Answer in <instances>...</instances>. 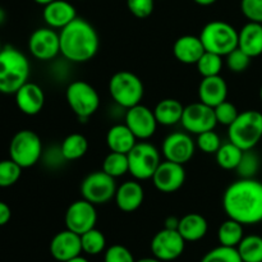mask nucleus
<instances>
[{
  "label": "nucleus",
  "mask_w": 262,
  "mask_h": 262,
  "mask_svg": "<svg viewBox=\"0 0 262 262\" xmlns=\"http://www.w3.org/2000/svg\"><path fill=\"white\" fill-rule=\"evenodd\" d=\"M214 112L217 124L227 125V127H229V125L234 122L235 118L238 117V114H239L237 106H235L233 102L228 101V100H225L222 104L215 106Z\"/></svg>",
  "instance_id": "obj_40"
},
{
  "label": "nucleus",
  "mask_w": 262,
  "mask_h": 262,
  "mask_svg": "<svg viewBox=\"0 0 262 262\" xmlns=\"http://www.w3.org/2000/svg\"><path fill=\"white\" fill-rule=\"evenodd\" d=\"M67 229L82 235L83 233L94 229L97 223V212L94 204L84 199L72 202L64 215Z\"/></svg>",
  "instance_id": "obj_11"
},
{
  "label": "nucleus",
  "mask_w": 262,
  "mask_h": 262,
  "mask_svg": "<svg viewBox=\"0 0 262 262\" xmlns=\"http://www.w3.org/2000/svg\"><path fill=\"white\" fill-rule=\"evenodd\" d=\"M238 48L251 58L262 54V23L248 22L238 31Z\"/></svg>",
  "instance_id": "obj_24"
},
{
  "label": "nucleus",
  "mask_w": 262,
  "mask_h": 262,
  "mask_svg": "<svg viewBox=\"0 0 262 262\" xmlns=\"http://www.w3.org/2000/svg\"><path fill=\"white\" fill-rule=\"evenodd\" d=\"M2 49H3V46H2V42H0V51H2Z\"/></svg>",
  "instance_id": "obj_52"
},
{
  "label": "nucleus",
  "mask_w": 262,
  "mask_h": 262,
  "mask_svg": "<svg viewBox=\"0 0 262 262\" xmlns=\"http://www.w3.org/2000/svg\"><path fill=\"white\" fill-rule=\"evenodd\" d=\"M228 137L243 151L253 150L262 140V113L257 110L239 113L228 127Z\"/></svg>",
  "instance_id": "obj_4"
},
{
  "label": "nucleus",
  "mask_w": 262,
  "mask_h": 262,
  "mask_svg": "<svg viewBox=\"0 0 262 262\" xmlns=\"http://www.w3.org/2000/svg\"><path fill=\"white\" fill-rule=\"evenodd\" d=\"M165 160L184 165L193 158L196 151V141L188 132H174L166 136L161 145Z\"/></svg>",
  "instance_id": "obj_15"
},
{
  "label": "nucleus",
  "mask_w": 262,
  "mask_h": 262,
  "mask_svg": "<svg viewBox=\"0 0 262 262\" xmlns=\"http://www.w3.org/2000/svg\"><path fill=\"white\" fill-rule=\"evenodd\" d=\"M50 255L58 262H66L77 257L82 252L81 235L67 229L56 233L50 242Z\"/></svg>",
  "instance_id": "obj_18"
},
{
  "label": "nucleus",
  "mask_w": 262,
  "mask_h": 262,
  "mask_svg": "<svg viewBox=\"0 0 262 262\" xmlns=\"http://www.w3.org/2000/svg\"><path fill=\"white\" fill-rule=\"evenodd\" d=\"M31 55L41 61H49L60 54V37L51 27H41L33 31L28 38Z\"/></svg>",
  "instance_id": "obj_13"
},
{
  "label": "nucleus",
  "mask_w": 262,
  "mask_h": 262,
  "mask_svg": "<svg viewBox=\"0 0 262 262\" xmlns=\"http://www.w3.org/2000/svg\"><path fill=\"white\" fill-rule=\"evenodd\" d=\"M228 97V84L223 77H205L200 82L199 100L207 106L215 107Z\"/></svg>",
  "instance_id": "obj_22"
},
{
  "label": "nucleus",
  "mask_w": 262,
  "mask_h": 262,
  "mask_svg": "<svg viewBox=\"0 0 262 262\" xmlns=\"http://www.w3.org/2000/svg\"><path fill=\"white\" fill-rule=\"evenodd\" d=\"M196 146L204 154L215 155L222 146V140H220L219 135L214 129H211L197 135Z\"/></svg>",
  "instance_id": "obj_38"
},
{
  "label": "nucleus",
  "mask_w": 262,
  "mask_h": 262,
  "mask_svg": "<svg viewBox=\"0 0 262 262\" xmlns=\"http://www.w3.org/2000/svg\"><path fill=\"white\" fill-rule=\"evenodd\" d=\"M129 163V173L136 181H147L160 165L161 159L158 148L151 143L142 141L127 154Z\"/></svg>",
  "instance_id": "obj_9"
},
{
  "label": "nucleus",
  "mask_w": 262,
  "mask_h": 262,
  "mask_svg": "<svg viewBox=\"0 0 262 262\" xmlns=\"http://www.w3.org/2000/svg\"><path fill=\"white\" fill-rule=\"evenodd\" d=\"M193 2L196 3V4L201 5V7H209V5L215 4L217 0H193Z\"/></svg>",
  "instance_id": "obj_46"
},
{
  "label": "nucleus",
  "mask_w": 262,
  "mask_h": 262,
  "mask_svg": "<svg viewBox=\"0 0 262 262\" xmlns=\"http://www.w3.org/2000/svg\"><path fill=\"white\" fill-rule=\"evenodd\" d=\"M22 169L10 158L7 160H0V187L8 188L14 186L22 176Z\"/></svg>",
  "instance_id": "obj_36"
},
{
  "label": "nucleus",
  "mask_w": 262,
  "mask_h": 262,
  "mask_svg": "<svg viewBox=\"0 0 262 262\" xmlns=\"http://www.w3.org/2000/svg\"><path fill=\"white\" fill-rule=\"evenodd\" d=\"M151 179L159 192L174 193L179 191L186 182L184 165L168 160L161 161Z\"/></svg>",
  "instance_id": "obj_17"
},
{
  "label": "nucleus",
  "mask_w": 262,
  "mask_h": 262,
  "mask_svg": "<svg viewBox=\"0 0 262 262\" xmlns=\"http://www.w3.org/2000/svg\"><path fill=\"white\" fill-rule=\"evenodd\" d=\"M66 100L72 112L82 122L91 118L100 107L99 92L86 81L71 82L67 87Z\"/></svg>",
  "instance_id": "obj_7"
},
{
  "label": "nucleus",
  "mask_w": 262,
  "mask_h": 262,
  "mask_svg": "<svg viewBox=\"0 0 262 262\" xmlns=\"http://www.w3.org/2000/svg\"><path fill=\"white\" fill-rule=\"evenodd\" d=\"M114 200L120 211L135 212L143 204L145 189L138 181H127L118 187Z\"/></svg>",
  "instance_id": "obj_21"
},
{
  "label": "nucleus",
  "mask_w": 262,
  "mask_h": 262,
  "mask_svg": "<svg viewBox=\"0 0 262 262\" xmlns=\"http://www.w3.org/2000/svg\"><path fill=\"white\" fill-rule=\"evenodd\" d=\"M261 161L257 154L253 150L243 151L242 159L239 161V165L237 166V173L239 178H255L256 174L260 170Z\"/></svg>",
  "instance_id": "obj_35"
},
{
  "label": "nucleus",
  "mask_w": 262,
  "mask_h": 262,
  "mask_svg": "<svg viewBox=\"0 0 262 262\" xmlns=\"http://www.w3.org/2000/svg\"><path fill=\"white\" fill-rule=\"evenodd\" d=\"M42 18L48 27L61 30L77 18L76 8L67 0H54L43 7Z\"/></svg>",
  "instance_id": "obj_20"
},
{
  "label": "nucleus",
  "mask_w": 262,
  "mask_h": 262,
  "mask_svg": "<svg viewBox=\"0 0 262 262\" xmlns=\"http://www.w3.org/2000/svg\"><path fill=\"white\" fill-rule=\"evenodd\" d=\"M59 147L67 161H76L83 158L89 151V140L81 133H71Z\"/></svg>",
  "instance_id": "obj_28"
},
{
  "label": "nucleus",
  "mask_w": 262,
  "mask_h": 262,
  "mask_svg": "<svg viewBox=\"0 0 262 262\" xmlns=\"http://www.w3.org/2000/svg\"><path fill=\"white\" fill-rule=\"evenodd\" d=\"M184 106L177 99H164L156 104L154 107V114L160 125L170 127L181 123L183 117Z\"/></svg>",
  "instance_id": "obj_27"
},
{
  "label": "nucleus",
  "mask_w": 262,
  "mask_h": 262,
  "mask_svg": "<svg viewBox=\"0 0 262 262\" xmlns=\"http://www.w3.org/2000/svg\"><path fill=\"white\" fill-rule=\"evenodd\" d=\"M10 217H12V210H10L9 205L0 201V227L8 224Z\"/></svg>",
  "instance_id": "obj_44"
},
{
  "label": "nucleus",
  "mask_w": 262,
  "mask_h": 262,
  "mask_svg": "<svg viewBox=\"0 0 262 262\" xmlns=\"http://www.w3.org/2000/svg\"><path fill=\"white\" fill-rule=\"evenodd\" d=\"M81 245L82 252L96 256L104 252L105 248H106V238L101 230L94 228V229L89 230L81 235Z\"/></svg>",
  "instance_id": "obj_33"
},
{
  "label": "nucleus",
  "mask_w": 262,
  "mask_h": 262,
  "mask_svg": "<svg viewBox=\"0 0 262 262\" xmlns=\"http://www.w3.org/2000/svg\"><path fill=\"white\" fill-rule=\"evenodd\" d=\"M260 99H261V101H262V86H261V89H260Z\"/></svg>",
  "instance_id": "obj_51"
},
{
  "label": "nucleus",
  "mask_w": 262,
  "mask_h": 262,
  "mask_svg": "<svg viewBox=\"0 0 262 262\" xmlns=\"http://www.w3.org/2000/svg\"><path fill=\"white\" fill-rule=\"evenodd\" d=\"M241 10L248 22L262 23V0H241Z\"/></svg>",
  "instance_id": "obj_43"
},
{
  "label": "nucleus",
  "mask_w": 262,
  "mask_h": 262,
  "mask_svg": "<svg viewBox=\"0 0 262 262\" xmlns=\"http://www.w3.org/2000/svg\"><path fill=\"white\" fill-rule=\"evenodd\" d=\"M66 262H90V261L87 260V258L82 257V256L79 255V256H77V257L72 258V260H68V261H66Z\"/></svg>",
  "instance_id": "obj_49"
},
{
  "label": "nucleus",
  "mask_w": 262,
  "mask_h": 262,
  "mask_svg": "<svg viewBox=\"0 0 262 262\" xmlns=\"http://www.w3.org/2000/svg\"><path fill=\"white\" fill-rule=\"evenodd\" d=\"M242 155V148L228 141V142L222 143L217 152L215 154V158H216L217 165L222 169H224V170H235L237 166L239 165Z\"/></svg>",
  "instance_id": "obj_30"
},
{
  "label": "nucleus",
  "mask_w": 262,
  "mask_h": 262,
  "mask_svg": "<svg viewBox=\"0 0 262 262\" xmlns=\"http://www.w3.org/2000/svg\"><path fill=\"white\" fill-rule=\"evenodd\" d=\"M42 142L37 133L22 129L13 136L9 143V158L20 168H31L42 158Z\"/></svg>",
  "instance_id": "obj_8"
},
{
  "label": "nucleus",
  "mask_w": 262,
  "mask_h": 262,
  "mask_svg": "<svg viewBox=\"0 0 262 262\" xmlns=\"http://www.w3.org/2000/svg\"><path fill=\"white\" fill-rule=\"evenodd\" d=\"M204 43L200 36L183 35L176 40L173 54L178 61L183 64H196L205 53Z\"/></svg>",
  "instance_id": "obj_23"
},
{
  "label": "nucleus",
  "mask_w": 262,
  "mask_h": 262,
  "mask_svg": "<svg viewBox=\"0 0 262 262\" xmlns=\"http://www.w3.org/2000/svg\"><path fill=\"white\" fill-rule=\"evenodd\" d=\"M30 77L27 56L14 46H4L0 51V92L14 95Z\"/></svg>",
  "instance_id": "obj_3"
},
{
  "label": "nucleus",
  "mask_w": 262,
  "mask_h": 262,
  "mask_svg": "<svg viewBox=\"0 0 262 262\" xmlns=\"http://www.w3.org/2000/svg\"><path fill=\"white\" fill-rule=\"evenodd\" d=\"M60 54L72 63H86L95 58L100 48L99 33L94 26L83 18L72 20L61 28Z\"/></svg>",
  "instance_id": "obj_2"
},
{
  "label": "nucleus",
  "mask_w": 262,
  "mask_h": 262,
  "mask_svg": "<svg viewBox=\"0 0 262 262\" xmlns=\"http://www.w3.org/2000/svg\"><path fill=\"white\" fill-rule=\"evenodd\" d=\"M243 227L245 225H242L241 223L228 217L225 222L220 224L219 229H217V241L220 245L225 246V247L237 248L241 241L245 237Z\"/></svg>",
  "instance_id": "obj_29"
},
{
  "label": "nucleus",
  "mask_w": 262,
  "mask_h": 262,
  "mask_svg": "<svg viewBox=\"0 0 262 262\" xmlns=\"http://www.w3.org/2000/svg\"><path fill=\"white\" fill-rule=\"evenodd\" d=\"M33 2H35L36 4H38V5H42V7H45V5H48L49 3L54 2V0H33Z\"/></svg>",
  "instance_id": "obj_50"
},
{
  "label": "nucleus",
  "mask_w": 262,
  "mask_h": 262,
  "mask_svg": "<svg viewBox=\"0 0 262 262\" xmlns=\"http://www.w3.org/2000/svg\"><path fill=\"white\" fill-rule=\"evenodd\" d=\"M237 250L243 262H262V237L257 234L245 235Z\"/></svg>",
  "instance_id": "obj_31"
},
{
  "label": "nucleus",
  "mask_w": 262,
  "mask_h": 262,
  "mask_svg": "<svg viewBox=\"0 0 262 262\" xmlns=\"http://www.w3.org/2000/svg\"><path fill=\"white\" fill-rule=\"evenodd\" d=\"M18 109L26 115H36L45 105V94L37 83L26 82L14 94Z\"/></svg>",
  "instance_id": "obj_19"
},
{
  "label": "nucleus",
  "mask_w": 262,
  "mask_h": 262,
  "mask_svg": "<svg viewBox=\"0 0 262 262\" xmlns=\"http://www.w3.org/2000/svg\"><path fill=\"white\" fill-rule=\"evenodd\" d=\"M155 0H127V8L136 18L145 19L154 12Z\"/></svg>",
  "instance_id": "obj_42"
},
{
  "label": "nucleus",
  "mask_w": 262,
  "mask_h": 262,
  "mask_svg": "<svg viewBox=\"0 0 262 262\" xmlns=\"http://www.w3.org/2000/svg\"><path fill=\"white\" fill-rule=\"evenodd\" d=\"M200 38L205 50L223 58L238 48V31L224 20H211L205 25Z\"/></svg>",
  "instance_id": "obj_6"
},
{
  "label": "nucleus",
  "mask_w": 262,
  "mask_h": 262,
  "mask_svg": "<svg viewBox=\"0 0 262 262\" xmlns=\"http://www.w3.org/2000/svg\"><path fill=\"white\" fill-rule=\"evenodd\" d=\"M178 224H179V219L177 217L170 216L165 220V227L164 228H168V229H178Z\"/></svg>",
  "instance_id": "obj_45"
},
{
  "label": "nucleus",
  "mask_w": 262,
  "mask_h": 262,
  "mask_svg": "<svg viewBox=\"0 0 262 262\" xmlns=\"http://www.w3.org/2000/svg\"><path fill=\"white\" fill-rule=\"evenodd\" d=\"M150 247L154 257L169 262L177 260L184 252L186 241L179 234L178 229L164 228L154 235Z\"/></svg>",
  "instance_id": "obj_12"
},
{
  "label": "nucleus",
  "mask_w": 262,
  "mask_h": 262,
  "mask_svg": "<svg viewBox=\"0 0 262 262\" xmlns=\"http://www.w3.org/2000/svg\"><path fill=\"white\" fill-rule=\"evenodd\" d=\"M223 209L228 217L242 225L262 223V183L255 178H239L223 194Z\"/></svg>",
  "instance_id": "obj_1"
},
{
  "label": "nucleus",
  "mask_w": 262,
  "mask_h": 262,
  "mask_svg": "<svg viewBox=\"0 0 262 262\" xmlns=\"http://www.w3.org/2000/svg\"><path fill=\"white\" fill-rule=\"evenodd\" d=\"M104 262H136V260L127 247L122 245H113L105 251Z\"/></svg>",
  "instance_id": "obj_41"
},
{
  "label": "nucleus",
  "mask_w": 262,
  "mask_h": 262,
  "mask_svg": "<svg viewBox=\"0 0 262 262\" xmlns=\"http://www.w3.org/2000/svg\"><path fill=\"white\" fill-rule=\"evenodd\" d=\"M209 230L206 217L197 212H189L179 219L178 232L186 242H199Z\"/></svg>",
  "instance_id": "obj_25"
},
{
  "label": "nucleus",
  "mask_w": 262,
  "mask_h": 262,
  "mask_svg": "<svg viewBox=\"0 0 262 262\" xmlns=\"http://www.w3.org/2000/svg\"><path fill=\"white\" fill-rule=\"evenodd\" d=\"M102 171L109 174L113 178H119V177L129 173V163H128L127 154L110 151L102 161Z\"/></svg>",
  "instance_id": "obj_32"
},
{
  "label": "nucleus",
  "mask_w": 262,
  "mask_h": 262,
  "mask_svg": "<svg viewBox=\"0 0 262 262\" xmlns=\"http://www.w3.org/2000/svg\"><path fill=\"white\" fill-rule=\"evenodd\" d=\"M196 67L202 78L219 76L223 69V56L210 53V51H205L200 60L196 63Z\"/></svg>",
  "instance_id": "obj_34"
},
{
  "label": "nucleus",
  "mask_w": 262,
  "mask_h": 262,
  "mask_svg": "<svg viewBox=\"0 0 262 262\" xmlns=\"http://www.w3.org/2000/svg\"><path fill=\"white\" fill-rule=\"evenodd\" d=\"M115 178L102 170L89 174L81 183L82 199L96 205H105L112 201L117 192Z\"/></svg>",
  "instance_id": "obj_10"
},
{
  "label": "nucleus",
  "mask_w": 262,
  "mask_h": 262,
  "mask_svg": "<svg viewBox=\"0 0 262 262\" xmlns=\"http://www.w3.org/2000/svg\"><path fill=\"white\" fill-rule=\"evenodd\" d=\"M137 143V138L132 130L124 124H115L106 133V145L110 151L128 154Z\"/></svg>",
  "instance_id": "obj_26"
},
{
  "label": "nucleus",
  "mask_w": 262,
  "mask_h": 262,
  "mask_svg": "<svg viewBox=\"0 0 262 262\" xmlns=\"http://www.w3.org/2000/svg\"><path fill=\"white\" fill-rule=\"evenodd\" d=\"M225 58H227L225 60H227L228 69L234 72V73H242V72H245L250 67L251 59H252L245 51L241 50L239 48L230 51Z\"/></svg>",
  "instance_id": "obj_39"
},
{
  "label": "nucleus",
  "mask_w": 262,
  "mask_h": 262,
  "mask_svg": "<svg viewBox=\"0 0 262 262\" xmlns=\"http://www.w3.org/2000/svg\"><path fill=\"white\" fill-rule=\"evenodd\" d=\"M136 262H164V261L159 260V258H156V257H145V258H141V260H138Z\"/></svg>",
  "instance_id": "obj_48"
},
{
  "label": "nucleus",
  "mask_w": 262,
  "mask_h": 262,
  "mask_svg": "<svg viewBox=\"0 0 262 262\" xmlns=\"http://www.w3.org/2000/svg\"><path fill=\"white\" fill-rule=\"evenodd\" d=\"M124 119L125 125L132 130L136 138L141 141L152 137L159 125L155 114H154V110L142 104H138L127 109Z\"/></svg>",
  "instance_id": "obj_16"
},
{
  "label": "nucleus",
  "mask_w": 262,
  "mask_h": 262,
  "mask_svg": "<svg viewBox=\"0 0 262 262\" xmlns=\"http://www.w3.org/2000/svg\"><path fill=\"white\" fill-rule=\"evenodd\" d=\"M200 262H243L238 250L234 247H225L220 245L219 247L212 248L206 253Z\"/></svg>",
  "instance_id": "obj_37"
},
{
  "label": "nucleus",
  "mask_w": 262,
  "mask_h": 262,
  "mask_svg": "<svg viewBox=\"0 0 262 262\" xmlns=\"http://www.w3.org/2000/svg\"><path fill=\"white\" fill-rule=\"evenodd\" d=\"M109 94L118 106L127 110L141 104L145 86L137 74L129 71H119L110 78Z\"/></svg>",
  "instance_id": "obj_5"
},
{
  "label": "nucleus",
  "mask_w": 262,
  "mask_h": 262,
  "mask_svg": "<svg viewBox=\"0 0 262 262\" xmlns=\"http://www.w3.org/2000/svg\"><path fill=\"white\" fill-rule=\"evenodd\" d=\"M181 124L191 135H200L216 127L214 107L207 106L204 102H193L184 106Z\"/></svg>",
  "instance_id": "obj_14"
},
{
  "label": "nucleus",
  "mask_w": 262,
  "mask_h": 262,
  "mask_svg": "<svg viewBox=\"0 0 262 262\" xmlns=\"http://www.w3.org/2000/svg\"><path fill=\"white\" fill-rule=\"evenodd\" d=\"M5 20H7V12L4 10V8L0 7V26L4 25Z\"/></svg>",
  "instance_id": "obj_47"
}]
</instances>
